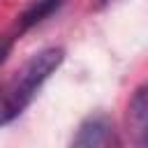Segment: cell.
<instances>
[{
  "label": "cell",
  "instance_id": "cell-6",
  "mask_svg": "<svg viewBox=\"0 0 148 148\" xmlns=\"http://www.w3.org/2000/svg\"><path fill=\"white\" fill-rule=\"evenodd\" d=\"M106 2H111V0H92L95 7H102V5H106Z\"/></svg>",
  "mask_w": 148,
  "mask_h": 148
},
{
  "label": "cell",
  "instance_id": "cell-2",
  "mask_svg": "<svg viewBox=\"0 0 148 148\" xmlns=\"http://www.w3.org/2000/svg\"><path fill=\"white\" fill-rule=\"evenodd\" d=\"M125 130L134 146L148 148V81L134 90V95L127 104Z\"/></svg>",
  "mask_w": 148,
  "mask_h": 148
},
{
  "label": "cell",
  "instance_id": "cell-1",
  "mask_svg": "<svg viewBox=\"0 0 148 148\" xmlns=\"http://www.w3.org/2000/svg\"><path fill=\"white\" fill-rule=\"evenodd\" d=\"M65 51L60 46H46L32 53L2 86H0V127L16 120L35 99L44 81L62 65Z\"/></svg>",
  "mask_w": 148,
  "mask_h": 148
},
{
  "label": "cell",
  "instance_id": "cell-5",
  "mask_svg": "<svg viewBox=\"0 0 148 148\" xmlns=\"http://www.w3.org/2000/svg\"><path fill=\"white\" fill-rule=\"evenodd\" d=\"M12 53V39L7 37H0V65L7 60V56Z\"/></svg>",
  "mask_w": 148,
  "mask_h": 148
},
{
  "label": "cell",
  "instance_id": "cell-4",
  "mask_svg": "<svg viewBox=\"0 0 148 148\" xmlns=\"http://www.w3.org/2000/svg\"><path fill=\"white\" fill-rule=\"evenodd\" d=\"M60 5H62V0H37V2L21 16V25H23V28H30V25L44 21V18L51 16Z\"/></svg>",
  "mask_w": 148,
  "mask_h": 148
},
{
  "label": "cell",
  "instance_id": "cell-3",
  "mask_svg": "<svg viewBox=\"0 0 148 148\" xmlns=\"http://www.w3.org/2000/svg\"><path fill=\"white\" fill-rule=\"evenodd\" d=\"M72 143L86 148H106V146H120V139L113 130V123L106 116H90L88 120L81 123Z\"/></svg>",
  "mask_w": 148,
  "mask_h": 148
}]
</instances>
